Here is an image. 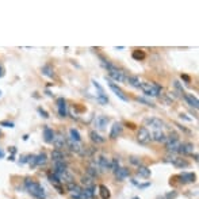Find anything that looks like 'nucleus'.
I'll use <instances>...</instances> for the list:
<instances>
[{
  "label": "nucleus",
  "instance_id": "obj_1",
  "mask_svg": "<svg viewBox=\"0 0 199 199\" xmlns=\"http://www.w3.org/2000/svg\"><path fill=\"white\" fill-rule=\"evenodd\" d=\"M25 184H26V187H27V191L30 192L34 198H37V199H45L46 198L45 190L42 188V186L39 183L33 181L31 179H26Z\"/></svg>",
  "mask_w": 199,
  "mask_h": 199
},
{
  "label": "nucleus",
  "instance_id": "obj_2",
  "mask_svg": "<svg viewBox=\"0 0 199 199\" xmlns=\"http://www.w3.org/2000/svg\"><path fill=\"white\" fill-rule=\"evenodd\" d=\"M103 64H104V66L108 69V75H110V77L112 80H115V81H118V83H122V81H125L126 80V76H125V73H123L122 71H119L118 68H115V66L112 64H110V62L103 61Z\"/></svg>",
  "mask_w": 199,
  "mask_h": 199
},
{
  "label": "nucleus",
  "instance_id": "obj_3",
  "mask_svg": "<svg viewBox=\"0 0 199 199\" xmlns=\"http://www.w3.org/2000/svg\"><path fill=\"white\" fill-rule=\"evenodd\" d=\"M140 88L142 89V92L146 95V96H158L161 91V87L154 83H141Z\"/></svg>",
  "mask_w": 199,
  "mask_h": 199
},
{
  "label": "nucleus",
  "instance_id": "obj_4",
  "mask_svg": "<svg viewBox=\"0 0 199 199\" xmlns=\"http://www.w3.org/2000/svg\"><path fill=\"white\" fill-rule=\"evenodd\" d=\"M167 151L169 152V153H174V152H177L179 146H180V142H179V137L176 133H174V134H171L168 138H167Z\"/></svg>",
  "mask_w": 199,
  "mask_h": 199
},
{
  "label": "nucleus",
  "instance_id": "obj_5",
  "mask_svg": "<svg viewBox=\"0 0 199 199\" xmlns=\"http://www.w3.org/2000/svg\"><path fill=\"white\" fill-rule=\"evenodd\" d=\"M137 141L141 144V145H148L149 142L152 141V135L149 130L146 128H141L137 133Z\"/></svg>",
  "mask_w": 199,
  "mask_h": 199
},
{
  "label": "nucleus",
  "instance_id": "obj_6",
  "mask_svg": "<svg viewBox=\"0 0 199 199\" xmlns=\"http://www.w3.org/2000/svg\"><path fill=\"white\" fill-rule=\"evenodd\" d=\"M95 163H96L98 168H99L100 172H106L110 169V161L107 160V157H104V156H99L98 158H95Z\"/></svg>",
  "mask_w": 199,
  "mask_h": 199
},
{
  "label": "nucleus",
  "instance_id": "obj_7",
  "mask_svg": "<svg viewBox=\"0 0 199 199\" xmlns=\"http://www.w3.org/2000/svg\"><path fill=\"white\" fill-rule=\"evenodd\" d=\"M53 145H54V148H56L57 151H61L62 148H65V146H66V138H65L62 134L54 135V138H53Z\"/></svg>",
  "mask_w": 199,
  "mask_h": 199
},
{
  "label": "nucleus",
  "instance_id": "obj_8",
  "mask_svg": "<svg viewBox=\"0 0 199 199\" xmlns=\"http://www.w3.org/2000/svg\"><path fill=\"white\" fill-rule=\"evenodd\" d=\"M107 123H108V118L106 117V115H99V117H96L94 121L95 128L99 129V130H104Z\"/></svg>",
  "mask_w": 199,
  "mask_h": 199
},
{
  "label": "nucleus",
  "instance_id": "obj_9",
  "mask_svg": "<svg viewBox=\"0 0 199 199\" xmlns=\"http://www.w3.org/2000/svg\"><path fill=\"white\" fill-rule=\"evenodd\" d=\"M108 87H110L111 91L114 92V94L117 95V96L119 98V99H122L123 102H128V100H129V98L125 95V92H123L122 89H121L119 87H118L117 84H114V83H108Z\"/></svg>",
  "mask_w": 199,
  "mask_h": 199
},
{
  "label": "nucleus",
  "instance_id": "obj_10",
  "mask_svg": "<svg viewBox=\"0 0 199 199\" xmlns=\"http://www.w3.org/2000/svg\"><path fill=\"white\" fill-rule=\"evenodd\" d=\"M94 187H85L84 190H81L80 191V194L77 195L76 198L73 199H91L92 197H94Z\"/></svg>",
  "mask_w": 199,
  "mask_h": 199
},
{
  "label": "nucleus",
  "instance_id": "obj_11",
  "mask_svg": "<svg viewBox=\"0 0 199 199\" xmlns=\"http://www.w3.org/2000/svg\"><path fill=\"white\" fill-rule=\"evenodd\" d=\"M66 146H68V148L71 149L72 152H75V153H80V152H81V149H83L81 142L72 141V140H66Z\"/></svg>",
  "mask_w": 199,
  "mask_h": 199
},
{
  "label": "nucleus",
  "instance_id": "obj_12",
  "mask_svg": "<svg viewBox=\"0 0 199 199\" xmlns=\"http://www.w3.org/2000/svg\"><path fill=\"white\" fill-rule=\"evenodd\" d=\"M57 107H58V114H60V117H66V115H68V108H66V102H65V99H62V98L57 99Z\"/></svg>",
  "mask_w": 199,
  "mask_h": 199
},
{
  "label": "nucleus",
  "instance_id": "obj_13",
  "mask_svg": "<svg viewBox=\"0 0 199 199\" xmlns=\"http://www.w3.org/2000/svg\"><path fill=\"white\" fill-rule=\"evenodd\" d=\"M122 129H123V126H122V123H119V122H115L114 125H112V128H111V131H110V138L111 140H115V138L118 137V135L122 133Z\"/></svg>",
  "mask_w": 199,
  "mask_h": 199
},
{
  "label": "nucleus",
  "instance_id": "obj_14",
  "mask_svg": "<svg viewBox=\"0 0 199 199\" xmlns=\"http://www.w3.org/2000/svg\"><path fill=\"white\" fill-rule=\"evenodd\" d=\"M152 140L157 141V142H164V141L167 140L165 134L163 133V130H160V129H156V130H152Z\"/></svg>",
  "mask_w": 199,
  "mask_h": 199
},
{
  "label": "nucleus",
  "instance_id": "obj_15",
  "mask_svg": "<svg viewBox=\"0 0 199 199\" xmlns=\"http://www.w3.org/2000/svg\"><path fill=\"white\" fill-rule=\"evenodd\" d=\"M114 174H115V177H117L118 180L122 181L123 179H126V177L129 176V175H130V172H129L128 168H121V167H119V168H118L117 171L114 172Z\"/></svg>",
  "mask_w": 199,
  "mask_h": 199
},
{
  "label": "nucleus",
  "instance_id": "obj_16",
  "mask_svg": "<svg viewBox=\"0 0 199 199\" xmlns=\"http://www.w3.org/2000/svg\"><path fill=\"white\" fill-rule=\"evenodd\" d=\"M192 151H194V145L190 144V142L180 144V146H179V149H177V152L179 153H181V154H188V153H191Z\"/></svg>",
  "mask_w": 199,
  "mask_h": 199
},
{
  "label": "nucleus",
  "instance_id": "obj_17",
  "mask_svg": "<svg viewBox=\"0 0 199 199\" xmlns=\"http://www.w3.org/2000/svg\"><path fill=\"white\" fill-rule=\"evenodd\" d=\"M68 171V165L64 161H57L54 163V175H58V174H62V172Z\"/></svg>",
  "mask_w": 199,
  "mask_h": 199
},
{
  "label": "nucleus",
  "instance_id": "obj_18",
  "mask_svg": "<svg viewBox=\"0 0 199 199\" xmlns=\"http://www.w3.org/2000/svg\"><path fill=\"white\" fill-rule=\"evenodd\" d=\"M183 98L186 99V102L188 103L190 106H192L194 108H198V107H199V102H198V99L194 96V95H191V94H184Z\"/></svg>",
  "mask_w": 199,
  "mask_h": 199
},
{
  "label": "nucleus",
  "instance_id": "obj_19",
  "mask_svg": "<svg viewBox=\"0 0 199 199\" xmlns=\"http://www.w3.org/2000/svg\"><path fill=\"white\" fill-rule=\"evenodd\" d=\"M180 179L183 181H186V183H191V181H195V174H192V172H183V174L180 175Z\"/></svg>",
  "mask_w": 199,
  "mask_h": 199
},
{
  "label": "nucleus",
  "instance_id": "obj_20",
  "mask_svg": "<svg viewBox=\"0 0 199 199\" xmlns=\"http://www.w3.org/2000/svg\"><path fill=\"white\" fill-rule=\"evenodd\" d=\"M138 176L140 177H144V179H148L151 176V169L148 168V167H138V171H137Z\"/></svg>",
  "mask_w": 199,
  "mask_h": 199
},
{
  "label": "nucleus",
  "instance_id": "obj_21",
  "mask_svg": "<svg viewBox=\"0 0 199 199\" xmlns=\"http://www.w3.org/2000/svg\"><path fill=\"white\" fill-rule=\"evenodd\" d=\"M53 138H54V131L51 130L50 128H45L44 129V140L46 142H53Z\"/></svg>",
  "mask_w": 199,
  "mask_h": 199
},
{
  "label": "nucleus",
  "instance_id": "obj_22",
  "mask_svg": "<svg viewBox=\"0 0 199 199\" xmlns=\"http://www.w3.org/2000/svg\"><path fill=\"white\" fill-rule=\"evenodd\" d=\"M51 160H53L54 163H57V161H64V153H62L61 151L54 149V151L51 152Z\"/></svg>",
  "mask_w": 199,
  "mask_h": 199
},
{
  "label": "nucleus",
  "instance_id": "obj_23",
  "mask_svg": "<svg viewBox=\"0 0 199 199\" xmlns=\"http://www.w3.org/2000/svg\"><path fill=\"white\" fill-rule=\"evenodd\" d=\"M171 163L174 164L175 167H177V168H183V167H188V163H187L186 160H183V158H177V157H174L171 160Z\"/></svg>",
  "mask_w": 199,
  "mask_h": 199
},
{
  "label": "nucleus",
  "instance_id": "obj_24",
  "mask_svg": "<svg viewBox=\"0 0 199 199\" xmlns=\"http://www.w3.org/2000/svg\"><path fill=\"white\" fill-rule=\"evenodd\" d=\"M89 137H91V140L94 141V142H96V144H103V142H104V138H103L102 135L98 134L95 130L89 131Z\"/></svg>",
  "mask_w": 199,
  "mask_h": 199
},
{
  "label": "nucleus",
  "instance_id": "obj_25",
  "mask_svg": "<svg viewBox=\"0 0 199 199\" xmlns=\"http://www.w3.org/2000/svg\"><path fill=\"white\" fill-rule=\"evenodd\" d=\"M149 125H151L152 130H156V129H163V122H161L160 119H157V118H152L151 121H149Z\"/></svg>",
  "mask_w": 199,
  "mask_h": 199
},
{
  "label": "nucleus",
  "instance_id": "obj_26",
  "mask_svg": "<svg viewBox=\"0 0 199 199\" xmlns=\"http://www.w3.org/2000/svg\"><path fill=\"white\" fill-rule=\"evenodd\" d=\"M99 190H100V197H102V199H110L111 194H110V190L107 188L106 186H103V184H100L99 186Z\"/></svg>",
  "mask_w": 199,
  "mask_h": 199
},
{
  "label": "nucleus",
  "instance_id": "obj_27",
  "mask_svg": "<svg viewBox=\"0 0 199 199\" xmlns=\"http://www.w3.org/2000/svg\"><path fill=\"white\" fill-rule=\"evenodd\" d=\"M69 140H72V141H77V142H80V140H81V137H80V133L79 130H76V129H71L69 130Z\"/></svg>",
  "mask_w": 199,
  "mask_h": 199
},
{
  "label": "nucleus",
  "instance_id": "obj_28",
  "mask_svg": "<svg viewBox=\"0 0 199 199\" xmlns=\"http://www.w3.org/2000/svg\"><path fill=\"white\" fill-rule=\"evenodd\" d=\"M46 160H48V157H46V153L42 152L41 154L35 156V165H44L46 163Z\"/></svg>",
  "mask_w": 199,
  "mask_h": 199
},
{
  "label": "nucleus",
  "instance_id": "obj_29",
  "mask_svg": "<svg viewBox=\"0 0 199 199\" xmlns=\"http://www.w3.org/2000/svg\"><path fill=\"white\" fill-rule=\"evenodd\" d=\"M128 81H129V84L133 85V87H135V88H140V79H138L137 76H129L128 77Z\"/></svg>",
  "mask_w": 199,
  "mask_h": 199
},
{
  "label": "nucleus",
  "instance_id": "obj_30",
  "mask_svg": "<svg viewBox=\"0 0 199 199\" xmlns=\"http://www.w3.org/2000/svg\"><path fill=\"white\" fill-rule=\"evenodd\" d=\"M42 75L48 77H53V68L50 65H44L42 66Z\"/></svg>",
  "mask_w": 199,
  "mask_h": 199
},
{
  "label": "nucleus",
  "instance_id": "obj_31",
  "mask_svg": "<svg viewBox=\"0 0 199 199\" xmlns=\"http://www.w3.org/2000/svg\"><path fill=\"white\" fill-rule=\"evenodd\" d=\"M81 183L85 184V187H92L94 186V180H92V177L88 176V175H85V176L81 177Z\"/></svg>",
  "mask_w": 199,
  "mask_h": 199
},
{
  "label": "nucleus",
  "instance_id": "obj_32",
  "mask_svg": "<svg viewBox=\"0 0 199 199\" xmlns=\"http://www.w3.org/2000/svg\"><path fill=\"white\" fill-rule=\"evenodd\" d=\"M118 168H119V161H118V158H114V160L110 163V171L115 172Z\"/></svg>",
  "mask_w": 199,
  "mask_h": 199
},
{
  "label": "nucleus",
  "instance_id": "obj_33",
  "mask_svg": "<svg viewBox=\"0 0 199 199\" xmlns=\"http://www.w3.org/2000/svg\"><path fill=\"white\" fill-rule=\"evenodd\" d=\"M96 100L100 103V104H107V102H108L107 96H106L104 94H99V96L96 98Z\"/></svg>",
  "mask_w": 199,
  "mask_h": 199
},
{
  "label": "nucleus",
  "instance_id": "obj_34",
  "mask_svg": "<svg viewBox=\"0 0 199 199\" xmlns=\"http://www.w3.org/2000/svg\"><path fill=\"white\" fill-rule=\"evenodd\" d=\"M133 57H134L135 60H142L144 57H145V54L142 53V51H140V50H137V51H134L133 53Z\"/></svg>",
  "mask_w": 199,
  "mask_h": 199
},
{
  "label": "nucleus",
  "instance_id": "obj_35",
  "mask_svg": "<svg viewBox=\"0 0 199 199\" xmlns=\"http://www.w3.org/2000/svg\"><path fill=\"white\" fill-rule=\"evenodd\" d=\"M92 83H94V85L98 89H99V94H104V91H103V88H102V85L99 84V83L96 81V80H92Z\"/></svg>",
  "mask_w": 199,
  "mask_h": 199
},
{
  "label": "nucleus",
  "instance_id": "obj_36",
  "mask_svg": "<svg viewBox=\"0 0 199 199\" xmlns=\"http://www.w3.org/2000/svg\"><path fill=\"white\" fill-rule=\"evenodd\" d=\"M49 180H50L51 183H54V186H56L57 183H60V181H58V179H57L56 175H49Z\"/></svg>",
  "mask_w": 199,
  "mask_h": 199
},
{
  "label": "nucleus",
  "instance_id": "obj_37",
  "mask_svg": "<svg viewBox=\"0 0 199 199\" xmlns=\"http://www.w3.org/2000/svg\"><path fill=\"white\" fill-rule=\"evenodd\" d=\"M176 191H174V192H169V194L168 195H167V197H164V198H165V199H174V198H176Z\"/></svg>",
  "mask_w": 199,
  "mask_h": 199
},
{
  "label": "nucleus",
  "instance_id": "obj_38",
  "mask_svg": "<svg viewBox=\"0 0 199 199\" xmlns=\"http://www.w3.org/2000/svg\"><path fill=\"white\" fill-rule=\"evenodd\" d=\"M0 125H2V126H5V128H14V123H12V122H2Z\"/></svg>",
  "mask_w": 199,
  "mask_h": 199
},
{
  "label": "nucleus",
  "instance_id": "obj_39",
  "mask_svg": "<svg viewBox=\"0 0 199 199\" xmlns=\"http://www.w3.org/2000/svg\"><path fill=\"white\" fill-rule=\"evenodd\" d=\"M38 111H39V114H42V117L44 118H49V114L46 112L45 110H42V108H38Z\"/></svg>",
  "mask_w": 199,
  "mask_h": 199
},
{
  "label": "nucleus",
  "instance_id": "obj_40",
  "mask_svg": "<svg viewBox=\"0 0 199 199\" xmlns=\"http://www.w3.org/2000/svg\"><path fill=\"white\" fill-rule=\"evenodd\" d=\"M130 161H131L133 164H140V163H141L140 160H137V157H131V160H130Z\"/></svg>",
  "mask_w": 199,
  "mask_h": 199
},
{
  "label": "nucleus",
  "instance_id": "obj_41",
  "mask_svg": "<svg viewBox=\"0 0 199 199\" xmlns=\"http://www.w3.org/2000/svg\"><path fill=\"white\" fill-rule=\"evenodd\" d=\"M181 79H184L186 81H188V83H190V77H188V76H186V75H184V76H181Z\"/></svg>",
  "mask_w": 199,
  "mask_h": 199
},
{
  "label": "nucleus",
  "instance_id": "obj_42",
  "mask_svg": "<svg viewBox=\"0 0 199 199\" xmlns=\"http://www.w3.org/2000/svg\"><path fill=\"white\" fill-rule=\"evenodd\" d=\"M4 157V151H2V149H0V158H3Z\"/></svg>",
  "mask_w": 199,
  "mask_h": 199
},
{
  "label": "nucleus",
  "instance_id": "obj_43",
  "mask_svg": "<svg viewBox=\"0 0 199 199\" xmlns=\"http://www.w3.org/2000/svg\"><path fill=\"white\" fill-rule=\"evenodd\" d=\"M3 75H4V72H3V68L0 66V77H3Z\"/></svg>",
  "mask_w": 199,
  "mask_h": 199
},
{
  "label": "nucleus",
  "instance_id": "obj_44",
  "mask_svg": "<svg viewBox=\"0 0 199 199\" xmlns=\"http://www.w3.org/2000/svg\"><path fill=\"white\" fill-rule=\"evenodd\" d=\"M156 199H165V198H164V197H157Z\"/></svg>",
  "mask_w": 199,
  "mask_h": 199
},
{
  "label": "nucleus",
  "instance_id": "obj_45",
  "mask_svg": "<svg viewBox=\"0 0 199 199\" xmlns=\"http://www.w3.org/2000/svg\"><path fill=\"white\" fill-rule=\"evenodd\" d=\"M133 199H140V198H133Z\"/></svg>",
  "mask_w": 199,
  "mask_h": 199
},
{
  "label": "nucleus",
  "instance_id": "obj_46",
  "mask_svg": "<svg viewBox=\"0 0 199 199\" xmlns=\"http://www.w3.org/2000/svg\"><path fill=\"white\" fill-rule=\"evenodd\" d=\"M0 95H2V91H0Z\"/></svg>",
  "mask_w": 199,
  "mask_h": 199
}]
</instances>
